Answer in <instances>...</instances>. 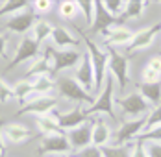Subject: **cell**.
<instances>
[{"instance_id": "1", "label": "cell", "mask_w": 161, "mask_h": 157, "mask_svg": "<svg viewBox=\"0 0 161 157\" xmlns=\"http://www.w3.org/2000/svg\"><path fill=\"white\" fill-rule=\"evenodd\" d=\"M115 79L113 76L108 72V78H106V83L102 87V91L98 93V98L89 106L85 107V115L91 116V115H106L109 116L111 120H117V113H115V106H117V98H115Z\"/></svg>"}, {"instance_id": "2", "label": "cell", "mask_w": 161, "mask_h": 157, "mask_svg": "<svg viewBox=\"0 0 161 157\" xmlns=\"http://www.w3.org/2000/svg\"><path fill=\"white\" fill-rule=\"evenodd\" d=\"M81 39H83V45L87 46V52H89L91 61H93V68H95V93H100L102 87H104V83H106V78H108L109 56H108V52H102V50L93 43V39H91L89 35L81 33Z\"/></svg>"}, {"instance_id": "3", "label": "cell", "mask_w": 161, "mask_h": 157, "mask_svg": "<svg viewBox=\"0 0 161 157\" xmlns=\"http://www.w3.org/2000/svg\"><path fill=\"white\" fill-rule=\"evenodd\" d=\"M108 56H109V63H108V72L113 76L115 83L119 89H124L130 83V63L128 57L120 52H117V48H108Z\"/></svg>"}, {"instance_id": "4", "label": "cell", "mask_w": 161, "mask_h": 157, "mask_svg": "<svg viewBox=\"0 0 161 157\" xmlns=\"http://www.w3.org/2000/svg\"><path fill=\"white\" fill-rule=\"evenodd\" d=\"M45 57L50 59L52 70H54V72H59V70H65V68L78 67V63H80L81 57H83V52L72 50V48H69V50H59V48L48 46L45 50Z\"/></svg>"}, {"instance_id": "5", "label": "cell", "mask_w": 161, "mask_h": 157, "mask_svg": "<svg viewBox=\"0 0 161 157\" xmlns=\"http://www.w3.org/2000/svg\"><path fill=\"white\" fill-rule=\"evenodd\" d=\"M56 87H58V93L61 94L63 98H67V100L80 102V104H89V106L95 102L93 94L87 93L80 83L74 79V76H63V78H59L58 83H56Z\"/></svg>"}, {"instance_id": "6", "label": "cell", "mask_w": 161, "mask_h": 157, "mask_svg": "<svg viewBox=\"0 0 161 157\" xmlns=\"http://www.w3.org/2000/svg\"><path fill=\"white\" fill-rule=\"evenodd\" d=\"M145 124H146V116L124 120L120 124V127L113 133V144L115 146H128V144H131V141H135L145 131Z\"/></svg>"}, {"instance_id": "7", "label": "cell", "mask_w": 161, "mask_h": 157, "mask_svg": "<svg viewBox=\"0 0 161 157\" xmlns=\"http://www.w3.org/2000/svg\"><path fill=\"white\" fill-rule=\"evenodd\" d=\"M117 106H119V109L122 111L126 116H130V118H141V116H146V115L150 113V109H152L150 104L143 98V94L139 93V91L130 93L128 96L119 98V100H117Z\"/></svg>"}, {"instance_id": "8", "label": "cell", "mask_w": 161, "mask_h": 157, "mask_svg": "<svg viewBox=\"0 0 161 157\" xmlns=\"http://www.w3.org/2000/svg\"><path fill=\"white\" fill-rule=\"evenodd\" d=\"M67 139L70 142L72 154H80L81 150L93 146V122H85L80 127H74L67 133Z\"/></svg>"}, {"instance_id": "9", "label": "cell", "mask_w": 161, "mask_h": 157, "mask_svg": "<svg viewBox=\"0 0 161 157\" xmlns=\"http://www.w3.org/2000/svg\"><path fill=\"white\" fill-rule=\"evenodd\" d=\"M58 106V96L48 94V96H35L30 100L22 109H19L17 115H33V116H43V115H50Z\"/></svg>"}, {"instance_id": "10", "label": "cell", "mask_w": 161, "mask_h": 157, "mask_svg": "<svg viewBox=\"0 0 161 157\" xmlns=\"http://www.w3.org/2000/svg\"><path fill=\"white\" fill-rule=\"evenodd\" d=\"M74 79L87 93L93 94V91H95V68H93V61H91V56H89L87 50L83 52V57H81L80 65L74 70Z\"/></svg>"}, {"instance_id": "11", "label": "cell", "mask_w": 161, "mask_h": 157, "mask_svg": "<svg viewBox=\"0 0 161 157\" xmlns=\"http://www.w3.org/2000/svg\"><path fill=\"white\" fill-rule=\"evenodd\" d=\"M159 33H161V22L154 24V26H148V28H143V30H139V31H135L131 43L126 46L128 54H133V52H137V50H145V48H148L154 41H156V37H158Z\"/></svg>"}, {"instance_id": "12", "label": "cell", "mask_w": 161, "mask_h": 157, "mask_svg": "<svg viewBox=\"0 0 161 157\" xmlns=\"http://www.w3.org/2000/svg\"><path fill=\"white\" fill-rule=\"evenodd\" d=\"M39 154L43 155H54V154H65V157L69 154H72L70 150V142L67 139L65 133H59V135H50V137H43V141L39 144Z\"/></svg>"}, {"instance_id": "13", "label": "cell", "mask_w": 161, "mask_h": 157, "mask_svg": "<svg viewBox=\"0 0 161 157\" xmlns=\"http://www.w3.org/2000/svg\"><path fill=\"white\" fill-rule=\"evenodd\" d=\"M37 54H39V43H37L33 37H24V39L19 43V46H17V50H15V56L11 57V61L6 67V70L15 68L17 65H20V63L26 61V59L37 57Z\"/></svg>"}, {"instance_id": "14", "label": "cell", "mask_w": 161, "mask_h": 157, "mask_svg": "<svg viewBox=\"0 0 161 157\" xmlns=\"http://www.w3.org/2000/svg\"><path fill=\"white\" fill-rule=\"evenodd\" d=\"M52 116L58 120V124H59V127L63 131H70L74 127H80L81 124L89 122L87 120V115H85V109H81V107H72V109L67 111V113H54Z\"/></svg>"}, {"instance_id": "15", "label": "cell", "mask_w": 161, "mask_h": 157, "mask_svg": "<svg viewBox=\"0 0 161 157\" xmlns=\"http://www.w3.org/2000/svg\"><path fill=\"white\" fill-rule=\"evenodd\" d=\"M100 35H102L106 46L115 48V46H128L135 33L128 28H124V26H117V28H109V30L102 31Z\"/></svg>"}, {"instance_id": "16", "label": "cell", "mask_w": 161, "mask_h": 157, "mask_svg": "<svg viewBox=\"0 0 161 157\" xmlns=\"http://www.w3.org/2000/svg\"><path fill=\"white\" fill-rule=\"evenodd\" d=\"M115 20L117 19L111 13H108V9L104 8V2L102 0H95V24H93L91 31L102 33V31L109 30L113 24H115Z\"/></svg>"}, {"instance_id": "17", "label": "cell", "mask_w": 161, "mask_h": 157, "mask_svg": "<svg viewBox=\"0 0 161 157\" xmlns=\"http://www.w3.org/2000/svg\"><path fill=\"white\" fill-rule=\"evenodd\" d=\"M33 20H35L33 13L30 9H24L20 13L11 15V19L6 22V28L9 31H13V33H26L33 26Z\"/></svg>"}, {"instance_id": "18", "label": "cell", "mask_w": 161, "mask_h": 157, "mask_svg": "<svg viewBox=\"0 0 161 157\" xmlns=\"http://www.w3.org/2000/svg\"><path fill=\"white\" fill-rule=\"evenodd\" d=\"M52 41H54V45L59 48V50H69V48L80 46V39L74 37V35L70 33V30H67L63 26H54Z\"/></svg>"}, {"instance_id": "19", "label": "cell", "mask_w": 161, "mask_h": 157, "mask_svg": "<svg viewBox=\"0 0 161 157\" xmlns=\"http://www.w3.org/2000/svg\"><path fill=\"white\" fill-rule=\"evenodd\" d=\"M109 141H113V131L111 127L106 124V120L104 118L93 120V146L104 148V146L109 144Z\"/></svg>"}, {"instance_id": "20", "label": "cell", "mask_w": 161, "mask_h": 157, "mask_svg": "<svg viewBox=\"0 0 161 157\" xmlns=\"http://www.w3.org/2000/svg\"><path fill=\"white\" fill-rule=\"evenodd\" d=\"M54 70H52V63L50 59H47L45 56L43 57H37L30 63V67L26 68V74H24V79H35L41 78V76H52Z\"/></svg>"}, {"instance_id": "21", "label": "cell", "mask_w": 161, "mask_h": 157, "mask_svg": "<svg viewBox=\"0 0 161 157\" xmlns=\"http://www.w3.org/2000/svg\"><path fill=\"white\" fill-rule=\"evenodd\" d=\"M137 91L143 94V98H145L150 106L156 107V106L161 104V79L159 81H152V83L141 81L139 87H137Z\"/></svg>"}, {"instance_id": "22", "label": "cell", "mask_w": 161, "mask_h": 157, "mask_svg": "<svg viewBox=\"0 0 161 157\" xmlns=\"http://www.w3.org/2000/svg\"><path fill=\"white\" fill-rule=\"evenodd\" d=\"M2 133H4L11 142H15V144H20V142H26V141L32 139V131H30L26 126L15 124V122L4 126V131H2Z\"/></svg>"}, {"instance_id": "23", "label": "cell", "mask_w": 161, "mask_h": 157, "mask_svg": "<svg viewBox=\"0 0 161 157\" xmlns=\"http://www.w3.org/2000/svg\"><path fill=\"white\" fill-rule=\"evenodd\" d=\"M35 122H37V127L39 131L45 135V137H50V135H59V133H65L63 129L59 127L58 120L52 116V115H43V116H35Z\"/></svg>"}, {"instance_id": "24", "label": "cell", "mask_w": 161, "mask_h": 157, "mask_svg": "<svg viewBox=\"0 0 161 157\" xmlns=\"http://www.w3.org/2000/svg\"><path fill=\"white\" fill-rule=\"evenodd\" d=\"M141 78L146 83L159 81L161 79V56H156V57H152L150 61L146 63L143 72H141Z\"/></svg>"}, {"instance_id": "25", "label": "cell", "mask_w": 161, "mask_h": 157, "mask_svg": "<svg viewBox=\"0 0 161 157\" xmlns=\"http://www.w3.org/2000/svg\"><path fill=\"white\" fill-rule=\"evenodd\" d=\"M13 94L19 102H26L28 98H32L35 91H33V81L32 79H20L13 85Z\"/></svg>"}, {"instance_id": "26", "label": "cell", "mask_w": 161, "mask_h": 157, "mask_svg": "<svg viewBox=\"0 0 161 157\" xmlns=\"http://www.w3.org/2000/svg\"><path fill=\"white\" fill-rule=\"evenodd\" d=\"M32 81H33L35 96H48V94L54 91V87H56L52 76H41V78H35V79H32Z\"/></svg>"}, {"instance_id": "27", "label": "cell", "mask_w": 161, "mask_h": 157, "mask_svg": "<svg viewBox=\"0 0 161 157\" xmlns=\"http://www.w3.org/2000/svg\"><path fill=\"white\" fill-rule=\"evenodd\" d=\"M150 6V2H141V0H128L124 13L120 15V19H137L143 15L146 8Z\"/></svg>"}, {"instance_id": "28", "label": "cell", "mask_w": 161, "mask_h": 157, "mask_svg": "<svg viewBox=\"0 0 161 157\" xmlns=\"http://www.w3.org/2000/svg\"><path fill=\"white\" fill-rule=\"evenodd\" d=\"M30 4H33V2H28V0H9L4 6H0V17L9 15V13H13V15L15 13H20V11L28 9Z\"/></svg>"}, {"instance_id": "29", "label": "cell", "mask_w": 161, "mask_h": 157, "mask_svg": "<svg viewBox=\"0 0 161 157\" xmlns=\"http://www.w3.org/2000/svg\"><path fill=\"white\" fill-rule=\"evenodd\" d=\"M52 31H54V26L47 22V20H39L33 24V39L41 45L47 37H52Z\"/></svg>"}, {"instance_id": "30", "label": "cell", "mask_w": 161, "mask_h": 157, "mask_svg": "<svg viewBox=\"0 0 161 157\" xmlns=\"http://www.w3.org/2000/svg\"><path fill=\"white\" fill-rule=\"evenodd\" d=\"M78 8H80V11L83 13L85 24L89 28H93V24H95V2H91V0H80L78 2Z\"/></svg>"}, {"instance_id": "31", "label": "cell", "mask_w": 161, "mask_h": 157, "mask_svg": "<svg viewBox=\"0 0 161 157\" xmlns=\"http://www.w3.org/2000/svg\"><path fill=\"white\" fill-rule=\"evenodd\" d=\"M80 11L78 8V2H72V0H67V2H59V17L70 20L72 17Z\"/></svg>"}, {"instance_id": "32", "label": "cell", "mask_w": 161, "mask_h": 157, "mask_svg": "<svg viewBox=\"0 0 161 157\" xmlns=\"http://www.w3.org/2000/svg\"><path fill=\"white\" fill-rule=\"evenodd\" d=\"M126 4H128V2H124V0H104V8H106L108 13H111L115 19L124 13Z\"/></svg>"}, {"instance_id": "33", "label": "cell", "mask_w": 161, "mask_h": 157, "mask_svg": "<svg viewBox=\"0 0 161 157\" xmlns=\"http://www.w3.org/2000/svg\"><path fill=\"white\" fill-rule=\"evenodd\" d=\"M104 157H130V148L128 146H115V144H108L102 148Z\"/></svg>"}, {"instance_id": "34", "label": "cell", "mask_w": 161, "mask_h": 157, "mask_svg": "<svg viewBox=\"0 0 161 157\" xmlns=\"http://www.w3.org/2000/svg\"><path fill=\"white\" fill-rule=\"evenodd\" d=\"M161 126V104L152 107L150 113L146 115V124H145V131L146 129H152V127H158Z\"/></svg>"}, {"instance_id": "35", "label": "cell", "mask_w": 161, "mask_h": 157, "mask_svg": "<svg viewBox=\"0 0 161 157\" xmlns=\"http://www.w3.org/2000/svg\"><path fill=\"white\" fill-rule=\"evenodd\" d=\"M135 141H141V142H161V126L143 131Z\"/></svg>"}, {"instance_id": "36", "label": "cell", "mask_w": 161, "mask_h": 157, "mask_svg": "<svg viewBox=\"0 0 161 157\" xmlns=\"http://www.w3.org/2000/svg\"><path fill=\"white\" fill-rule=\"evenodd\" d=\"M15 94H13V87H9L4 79L0 78V104H8L9 100H13Z\"/></svg>"}, {"instance_id": "37", "label": "cell", "mask_w": 161, "mask_h": 157, "mask_svg": "<svg viewBox=\"0 0 161 157\" xmlns=\"http://www.w3.org/2000/svg\"><path fill=\"white\" fill-rule=\"evenodd\" d=\"M130 148V157H148V152H146V144L141 141H135L128 146Z\"/></svg>"}, {"instance_id": "38", "label": "cell", "mask_w": 161, "mask_h": 157, "mask_svg": "<svg viewBox=\"0 0 161 157\" xmlns=\"http://www.w3.org/2000/svg\"><path fill=\"white\" fill-rule=\"evenodd\" d=\"M74 155H78V157H104V154H102V148L89 146V148L81 150L80 154H74Z\"/></svg>"}, {"instance_id": "39", "label": "cell", "mask_w": 161, "mask_h": 157, "mask_svg": "<svg viewBox=\"0 0 161 157\" xmlns=\"http://www.w3.org/2000/svg\"><path fill=\"white\" fill-rule=\"evenodd\" d=\"M148 157H161V142H145Z\"/></svg>"}, {"instance_id": "40", "label": "cell", "mask_w": 161, "mask_h": 157, "mask_svg": "<svg viewBox=\"0 0 161 157\" xmlns=\"http://www.w3.org/2000/svg\"><path fill=\"white\" fill-rule=\"evenodd\" d=\"M52 4L54 2H50V0H35L33 2V8H35V11H39V13H47L52 9Z\"/></svg>"}, {"instance_id": "41", "label": "cell", "mask_w": 161, "mask_h": 157, "mask_svg": "<svg viewBox=\"0 0 161 157\" xmlns=\"http://www.w3.org/2000/svg\"><path fill=\"white\" fill-rule=\"evenodd\" d=\"M6 45H8V35H0V56H6Z\"/></svg>"}, {"instance_id": "42", "label": "cell", "mask_w": 161, "mask_h": 157, "mask_svg": "<svg viewBox=\"0 0 161 157\" xmlns=\"http://www.w3.org/2000/svg\"><path fill=\"white\" fill-rule=\"evenodd\" d=\"M2 131H4V122L0 120V154H4V152H6V144L2 142Z\"/></svg>"}, {"instance_id": "43", "label": "cell", "mask_w": 161, "mask_h": 157, "mask_svg": "<svg viewBox=\"0 0 161 157\" xmlns=\"http://www.w3.org/2000/svg\"><path fill=\"white\" fill-rule=\"evenodd\" d=\"M67 157H78V155H67Z\"/></svg>"}, {"instance_id": "44", "label": "cell", "mask_w": 161, "mask_h": 157, "mask_svg": "<svg viewBox=\"0 0 161 157\" xmlns=\"http://www.w3.org/2000/svg\"><path fill=\"white\" fill-rule=\"evenodd\" d=\"M0 157H6V155H4V154H0Z\"/></svg>"}]
</instances>
